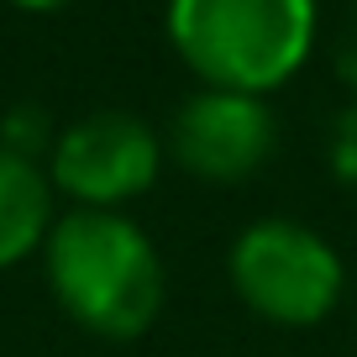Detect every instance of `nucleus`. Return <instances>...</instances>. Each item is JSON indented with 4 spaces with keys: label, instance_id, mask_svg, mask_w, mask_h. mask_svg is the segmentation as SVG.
<instances>
[{
    "label": "nucleus",
    "instance_id": "3",
    "mask_svg": "<svg viewBox=\"0 0 357 357\" xmlns=\"http://www.w3.org/2000/svg\"><path fill=\"white\" fill-rule=\"evenodd\" d=\"M231 284L263 321L315 326L342 294V263L300 221H257L231 242Z\"/></svg>",
    "mask_w": 357,
    "mask_h": 357
},
{
    "label": "nucleus",
    "instance_id": "5",
    "mask_svg": "<svg viewBox=\"0 0 357 357\" xmlns=\"http://www.w3.org/2000/svg\"><path fill=\"white\" fill-rule=\"evenodd\" d=\"M174 153L200 178H247L273 153V116L242 89H200L174 116Z\"/></svg>",
    "mask_w": 357,
    "mask_h": 357
},
{
    "label": "nucleus",
    "instance_id": "6",
    "mask_svg": "<svg viewBox=\"0 0 357 357\" xmlns=\"http://www.w3.org/2000/svg\"><path fill=\"white\" fill-rule=\"evenodd\" d=\"M53 231V200L37 163L16 147H0V268L22 263Z\"/></svg>",
    "mask_w": 357,
    "mask_h": 357
},
{
    "label": "nucleus",
    "instance_id": "4",
    "mask_svg": "<svg viewBox=\"0 0 357 357\" xmlns=\"http://www.w3.org/2000/svg\"><path fill=\"white\" fill-rule=\"evenodd\" d=\"M158 174V137L126 111H95L74 121L53 147V184L84 211L132 200Z\"/></svg>",
    "mask_w": 357,
    "mask_h": 357
},
{
    "label": "nucleus",
    "instance_id": "2",
    "mask_svg": "<svg viewBox=\"0 0 357 357\" xmlns=\"http://www.w3.org/2000/svg\"><path fill=\"white\" fill-rule=\"evenodd\" d=\"M315 0H168V37L211 89L284 84L310 53Z\"/></svg>",
    "mask_w": 357,
    "mask_h": 357
},
{
    "label": "nucleus",
    "instance_id": "1",
    "mask_svg": "<svg viewBox=\"0 0 357 357\" xmlns=\"http://www.w3.org/2000/svg\"><path fill=\"white\" fill-rule=\"evenodd\" d=\"M47 284L84 331L126 342L163 305V263L153 242L116 211H68L47 231Z\"/></svg>",
    "mask_w": 357,
    "mask_h": 357
},
{
    "label": "nucleus",
    "instance_id": "7",
    "mask_svg": "<svg viewBox=\"0 0 357 357\" xmlns=\"http://www.w3.org/2000/svg\"><path fill=\"white\" fill-rule=\"evenodd\" d=\"M11 6H22V11H58V6H68V0H11Z\"/></svg>",
    "mask_w": 357,
    "mask_h": 357
}]
</instances>
